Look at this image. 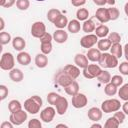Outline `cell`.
<instances>
[{"label":"cell","instance_id":"6da1fadb","mask_svg":"<svg viewBox=\"0 0 128 128\" xmlns=\"http://www.w3.org/2000/svg\"><path fill=\"white\" fill-rule=\"evenodd\" d=\"M43 105V100L40 96L34 95L24 102V109L30 114H37Z\"/></svg>","mask_w":128,"mask_h":128},{"label":"cell","instance_id":"7a4b0ae2","mask_svg":"<svg viewBox=\"0 0 128 128\" xmlns=\"http://www.w3.org/2000/svg\"><path fill=\"white\" fill-rule=\"evenodd\" d=\"M98 63L102 68H115L119 64L118 58L116 56L112 55L111 53H106V52L102 53L101 58L98 61Z\"/></svg>","mask_w":128,"mask_h":128},{"label":"cell","instance_id":"3957f363","mask_svg":"<svg viewBox=\"0 0 128 128\" xmlns=\"http://www.w3.org/2000/svg\"><path fill=\"white\" fill-rule=\"evenodd\" d=\"M122 107L120 101L118 99H107L105 101L102 102L101 104V109L104 113H112V112H116L118 110H120V108Z\"/></svg>","mask_w":128,"mask_h":128},{"label":"cell","instance_id":"277c9868","mask_svg":"<svg viewBox=\"0 0 128 128\" xmlns=\"http://www.w3.org/2000/svg\"><path fill=\"white\" fill-rule=\"evenodd\" d=\"M14 65H15V59L13 54L10 52L3 53L0 60V68L5 71H10L14 68Z\"/></svg>","mask_w":128,"mask_h":128},{"label":"cell","instance_id":"5b68a950","mask_svg":"<svg viewBox=\"0 0 128 128\" xmlns=\"http://www.w3.org/2000/svg\"><path fill=\"white\" fill-rule=\"evenodd\" d=\"M27 118H28L27 111L21 109V110L15 112V113H11L10 117H9V120L14 124V126H20L27 120Z\"/></svg>","mask_w":128,"mask_h":128},{"label":"cell","instance_id":"8992f818","mask_svg":"<svg viewBox=\"0 0 128 128\" xmlns=\"http://www.w3.org/2000/svg\"><path fill=\"white\" fill-rule=\"evenodd\" d=\"M102 69L100 65L97 64H89L86 68L83 69V76L87 79H94L97 78V76L101 73Z\"/></svg>","mask_w":128,"mask_h":128},{"label":"cell","instance_id":"52a82bcc","mask_svg":"<svg viewBox=\"0 0 128 128\" xmlns=\"http://www.w3.org/2000/svg\"><path fill=\"white\" fill-rule=\"evenodd\" d=\"M73 81H74V79L71 78L68 74H66L63 70L59 71V72L56 74V76H55V83L58 84L59 86L63 87V88L67 87V86H68L69 84H71Z\"/></svg>","mask_w":128,"mask_h":128},{"label":"cell","instance_id":"ba28073f","mask_svg":"<svg viewBox=\"0 0 128 128\" xmlns=\"http://www.w3.org/2000/svg\"><path fill=\"white\" fill-rule=\"evenodd\" d=\"M45 33H46V26L43 22L37 21V22H34L32 24V26H31V35L34 38L40 39Z\"/></svg>","mask_w":128,"mask_h":128},{"label":"cell","instance_id":"9c48e42d","mask_svg":"<svg viewBox=\"0 0 128 128\" xmlns=\"http://www.w3.org/2000/svg\"><path fill=\"white\" fill-rule=\"evenodd\" d=\"M88 104V98L83 93H77L74 96H72V105L76 109L84 108Z\"/></svg>","mask_w":128,"mask_h":128},{"label":"cell","instance_id":"30bf717a","mask_svg":"<svg viewBox=\"0 0 128 128\" xmlns=\"http://www.w3.org/2000/svg\"><path fill=\"white\" fill-rule=\"evenodd\" d=\"M98 42V37L96 34H87L85 36H83L80 40V45L83 47V48H86V49H90L92 48L96 43Z\"/></svg>","mask_w":128,"mask_h":128},{"label":"cell","instance_id":"8fae6325","mask_svg":"<svg viewBox=\"0 0 128 128\" xmlns=\"http://www.w3.org/2000/svg\"><path fill=\"white\" fill-rule=\"evenodd\" d=\"M56 113V109H54L52 106H48L40 112V118L44 123H50L54 119Z\"/></svg>","mask_w":128,"mask_h":128},{"label":"cell","instance_id":"7c38bea8","mask_svg":"<svg viewBox=\"0 0 128 128\" xmlns=\"http://www.w3.org/2000/svg\"><path fill=\"white\" fill-rule=\"evenodd\" d=\"M54 106L56 107V112L58 115H64L68 110V106H69L68 100L65 97L60 96Z\"/></svg>","mask_w":128,"mask_h":128},{"label":"cell","instance_id":"4fadbf2b","mask_svg":"<svg viewBox=\"0 0 128 128\" xmlns=\"http://www.w3.org/2000/svg\"><path fill=\"white\" fill-rule=\"evenodd\" d=\"M95 17L102 24L111 21L110 20V16H109L108 8H98L96 10V12H95Z\"/></svg>","mask_w":128,"mask_h":128},{"label":"cell","instance_id":"5bb4252c","mask_svg":"<svg viewBox=\"0 0 128 128\" xmlns=\"http://www.w3.org/2000/svg\"><path fill=\"white\" fill-rule=\"evenodd\" d=\"M87 116L88 118L93 121V122H98L102 119V116H103V111L102 109L98 108V107H92L88 110V113H87Z\"/></svg>","mask_w":128,"mask_h":128},{"label":"cell","instance_id":"9a60e30c","mask_svg":"<svg viewBox=\"0 0 128 128\" xmlns=\"http://www.w3.org/2000/svg\"><path fill=\"white\" fill-rule=\"evenodd\" d=\"M66 74H68L71 78H73L74 80H76L79 76H80V68L76 65H72V64H68L66 66H64V68L62 69Z\"/></svg>","mask_w":128,"mask_h":128},{"label":"cell","instance_id":"2e32d148","mask_svg":"<svg viewBox=\"0 0 128 128\" xmlns=\"http://www.w3.org/2000/svg\"><path fill=\"white\" fill-rule=\"evenodd\" d=\"M53 40L56 43L63 44L68 40V33L64 29H57L53 33Z\"/></svg>","mask_w":128,"mask_h":128},{"label":"cell","instance_id":"e0dca14e","mask_svg":"<svg viewBox=\"0 0 128 128\" xmlns=\"http://www.w3.org/2000/svg\"><path fill=\"white\" fill-rule=\"evenodd\" d=\"M74 63L76 66H78L79 68L81 69H84L86 68L88 65H89V59L87 58L86 55L82 54V53H78L75 55L74 57Z\"/></svg>","mask_w":128,"mask_h":128},{"label":"cell","instance_id":"ac0fdd59","mask_svg":"<svg viewBox=\"0 0 128 128\" xmlns=\"http://www.w3.org/2000/svg\"><path fill=\"white\" fill-rule=\"evenodd\" d=\"M16 60L17 62L22 65V66H28L30 63H31V56L28 52H25V51H21L18 53L17 57H16Z\"/></svg>","mask_w":128,"mask_h":128},{"label":"cell","instance_id":"d6986e66","mask_svg":"<svg viewBox=\"0 0 128 128\" xmlns=\"http://www.w3.org/2000/svg\"><path fill=\"white\" fill-rule=\"evenodd\" d=\"M101 55H102V53L98 48L97 49L96 48H90L88 50L87 54H86L87 58L91 62H98L100 60V58H101Z\"/></svg>","mask_w":128,"mask_h":128},{"label":"cell","instance_id":"ffe728a7","mask_svg":"<svg viewBox=\"0 0 128 128\" xmlns=\"http://www.w3.org/2000/svg\"><path fill=\"white\" fill-rule=\"evenodd\" d=\"M9 77H10V79H11L13 82L18 83V82H21V81L24 79V74H23V72H22L20 69H18V68H13V69L10 70V72H9Z\"/></svg>","mask_w":128,"mask_h":128},{"label":"cell","instance_id":"44dd1931","mask_svg":"<svg viewBox=\"0 0 128 128\" xmlns=\"http://www.w3.org/2000/svg\"><path fill=\"white\" fill-rule=\"evenodd\" d=\"M12 46L15 50L21 52L26 47V41L24 40V38H22L20 36H17V37L12 39Z\"/></svg>","mask_w":128,"mask_h":128},{"label":"cell","instance_id":"7402d4cb","mask_svg":"<svg viewBox=\"0 0 128 128\" xmlns=\"http://www.w3.org/2000/svg\"><path fill=\"white\" fill-rule=\"evenodd\" d=\"M35 64L38 68H45L47 65H48V57L46 54L44 53H39L36 55L35 57Z\"/></svg>","mask_w":128,"mask_h":128},{"label":"cell","instance_id":"603a6c76","mask_svg":"<svg viewBox=\"0 0 128 128\" xmlns=\"http://www.w3.org/2000/svg\"><path fill=\"white\" fill-rule=\"evenodd\" d=\"M67 28H68V31H69L70 33L76 34V33H78V32L81 30L82 26H81L80 21H79L78 19H73V20L69 21V23H68V25H67Z\"/></svg>","mask_w":128,"mask_h":128},{"label":"cell","instance_id":"cb8c5ba5","mask_svg":"<svg viewBox=\"0 0 128 128\" xmlns=\"http://www.w3.org/2000/svg\"><path fill=\"white\" fill-rule=\"evenodd\" d=\"M94 32H95V34L97 35L98 38H106L109 35V33H110L108 26H106L104 24H101L98 27H96Z\"/></svg>","mask_w":128,"mask_h":128},{"label":"cell","instance_id":"d4e9b609","mask_svg":"<svg viewBox=\"0 0 128 128\" xmlns=\"http://www.w3.org/2000/svg\"><path fill=\"white\" fill-rule=\"evenodd\" d=\"M68 23H69V21H68V18H67V16H65V15H63V14H61L55 21H54V25H55V27L57 28V29H64L65 27H67V25H68Z\"/></svg>","mask_w":128,"mask_h":128},{"label":"cell","instance_id":"484cf974","mask_svg":"<svg viewBox=\"0 0 128 128\" xmlns=\"http://www.w3.org/2000/svg\"><path fill=\"white\" fill-rule=\"evenodd\" d=\"M111 41L108 39V38H101L100 40H98L97 42V47L100 51H103V52H106L107 50H109L111 48Z\"/></svg>","mask_w":128,"mask_h":128},{"label":"cell","instance_id":"4316f807","mask_svg":"<svg viewBox=\"0 0 128 128\" xmlns=\"http://www.w3.org/2000/svg\"><path fill=\"white\" fill-rule=\"evenodd\" d=\"M82 29H83V31L85 33L90 34V33L95 31L96 25H95V23H94V21L92 19H87L86 21H84V23L82 25Z\"/></svg>","mask_w":128,"mask_h":128},{"label":"cell","instance_id":"83f0119b","mask_svg":"<svg viewBox=\"0 0 128 128\" xmlns=\"http://www.w3.org/2000/svg\"><path fill=\"white\" fill-rule=\"evenodd\" d=\"M64 90H65V92H66L68 95L74 96L75 94H77V93L79 92V84H78L77 81L74 80L71 84H69L67 87H65Z\"/></svg>","mask_w":128,"mask_h":128},{"label":"cell","instance_id":"f1b7e54d","mask_svg":"<svg viewBox=\"0 0 128 128\" xmlns=\"http://www.w3.org/2000/svg\"><path fill=\"white\" fill-rule=\"evenodd\" d=\"M110 51H111V54L116 56L118 59L122 57L123 55V47L120 43H114L111 45V48H110Z\"/></svg>","mask_w":128,"mask_h":128},{"label":"cell","instance_id":"f546056e","mask_svg":"<svg viewBox=\"0 0 128 128\" xmlns=\"http://www.w3.org/2000/svg\"><path fill=\"white\" fill-rule=\"evenodd\" d=\"M104 93L107 96H114L116 93H118V87L115 86L113 83L109 82L104 87Z\"/></svg>","mask_w":128,"mask_h":128},{"label":"cell","instance_id":"4dcf8cb0","mask_svg":"<svg viewBox=\"0 0 128 128\" xmlns=\"http://www.w3.org/2000/svg\"><path fill=\"white\" fill-rule=\"evenodd\" d=\"M21 109H22V104L20 103V101H18L16 99L11 100L8 103V110L10 111V113H15Z\"/></svg>","mask_w":128,"mask_h":128},{"label":"cell","instance_id":"1f68e13d","mask_svg":"<svg viewBox=\"0 0 128 128\" xmlns=\"http://www.w3.org/2000/svg\"><path fill=\"white\" fill-rule=\"evenodd\" d=\"M61 14H62V13H61V11H60L59 9L52 8V9H50V10L48 11V13H47V19H48V21H50L51 23H54V21H55Z\"/></svg>","mask_w":128,"mask_h":128},{"label":"cell","instance_id":"d6a6232c","mask_svg":"<svg viewBox=\"0 0 128 128\" xmlns=\"http://www.w3.org/2000/svg\"><path fill=\"white\" fill-rule=\"evenodd\" d=\"M97 79L99 80L100 83H103V84H107L109 82H111V75L108 71L106 70H102L101 73L97 76Z\"/></svg>","mask_w":128,"mask_h":128},{"label":"cell","instance_id":"836d02e7","mask_svg":"<svg viewBox=\"0 0 128 128\" xmlns=\"http://www.w3.org/2000/svg\"><path fill=\"white\" fill-rule=\"evenodd\" d=\"M89 17V11L86 8H79L76 12V18L79 21H86Z\"/></svg>","mask_w":128,"mask_h":128},{"label":"cell","instance_id":"e575fe53","mask_svg":"<svg viewBox=\"0 0 128 128\" xmlns=\"http://www.w3.org/2000/svg\"><path fill=\"white\" fill-rule=\"evenodd\" d=\"M119 125H120L119 121L114 116H112V117H109L106 120V122L104 124V127L105 128H117V127H119Z\"/></svg>","mask_w":128,"mask_h":128},{"label":"cell","instance_id":"d590c367","mask_svg":"<svg viewBox=\"0 0 128 128\" xmlns=\"http://www.w3.org/2000/svg\"><path fill=\"white\" fill-rule=\"evenodd\" d=\"M118 95H119L120 99H122L124 101L128 100V83H126L120 87V89L118 90Z\"/></svg>","mask_w":128,"mask_h":128},{"label":"cell","instance_id":"8d00e7d4","mask_svg":"<svg viewBox=\"0 0 128 128\" xmlns=\"http://www.w3.org/2000/svg\"><path fill=\"white\" fill-rule=\"evenodd\" d=\"M16 7L21 11H26L30 7V1L29 0H17Z\"/></svg>","mask_w":128,"mask_h":128},{"label":"cell","instance_id":"74e56055","mask_svg":"<svg viewBox=\"0 0 128 128\" xmlns=\"http://www.w3.org/2000/svg\"><path fill=\"white\" fill-rule=\"evenodd\" d=\"M11 41H12V37H11V35H10L8 32L2 31V32L0 33V42H1L2 45L9 44Z\"/></svg>","mask_w":128,"mask_h":128},{"label":"cell","instance_id":"f35d334b","mask_svg":"<svg viewBox=\"0 0 128 128\" xmlns=\"http://www.w3.org/2000/svg\"><path fill=\"white\" fill-rule=\"evenodd\" d=\"M40 48H41V52L42 53L48 55V54H50L52 52V48H53L52 42H42Z\"/></svg>","mask_w":128,"mask_h":128},{"label":"cell","instance_id":"ab89813d","mask_svg":"<svg viewBox=\"0 0 128 128\" xmlns=\"http://www.w3.org/2000/svg\"><path fill=\"white\" fill-rule=\"evenodd\" d=\"M60 95L56 92H50L48 95H47V101L50 105H55V103L57 102V100L59 99Z\"/></svg>","mask_w":128,"mask_h":128},{"label":"cell","instance_id":"60d3db41","mask_svg":"<svg viewBox=\"0 0 128 128\" xmlns=\"http://www.w3.org/2000/svg\"><path fill=\"white\" fill-rule=\"evenodd\" d=\"M108 11H109V16H110V20L114 21V20H117L120 16V12L119 10L116 8V7H111V8H108Z\"/></svg>","mask_w":128,"mask_h":128},{"label":"cell","instance_id":"b9f144b4","mask_svg":"<svg viewBox=\"0 0 128 128\" xmlns=\"http://www.w3.org/2000/svg\"><path fill=\"white\" fill-rule=\"evenodd\" d=\"M108 39L111 41L112 44L114 43H120L121 42V36L117 32H110L108 35Z\"/></svg>","mask_w":128,"mask_h":128},{"label":"cell","instance_id":"7bdbcfd3","mask_svg":"<svg viewBox=\"0 0 128 128\" xmlns=\"http://www.w3.org/2000/svg\"><path fill=\"white\" fill-rule=\"evenodd\" d=\"M123 81H124V79H123V77L120 76V75H114V76L111 77V83H113V84H114L115 86H117V87L122 86V85H123Z\"/></svg>","mask_w":128,"mask_h":128},{"label":"cell","instance_id":"ee69618b","mask_svg":"<svg viewBox=\"0 0 128 128\" xmlns=\"http://www.w3.org/2000/svg\"><path fill=\"white\" fill-rule=\"evenodd\" d=\"M42 127V123L40 120L34 118V119H31L29 122H28V128H41Z\"/></svg>","mask_w":128,"mask_h":128},{"label":"cell","instance_id":"f6af8a7d","mask_svg":"<svg viewBox=\"0 0 128 128\" xmlns=\"http://www.w3.org/2000/svg\"><path fill=\"white\" fill-rule=\"evenodd\" d=\"M9 94V90L5 85H0V100L3 101Z\"/></svg>","mask_w":128,"mask_h":128},{"label":"cell","instance_id":"bcb514c9","mask_svg":"<svg viewBox=\"0 0 128 128\" xmlns=\"http://www.w3.org/2000/svg\"><path fill=\"white\" fill-rule=\"evenodd\" d=\"M119 72L122 75L128 76V61H124L119 65Z\"/></svg>","mask_w":128,"mask_h":128},{"label":"cell","instance_id":"7dc6e473","mask_svg":"<svg viewBox=\"0 0 128 128\" xmlns=\"http://www.w3.org/2000/svg\"><path fill=\"white\" fill-rule=\"evenodd\" d=\"M118 121H119V123L120 124H122L123 122H124V120H125V117H126V114L123 112V111H120V110H118V111H116V112H114V115H113Z\"/></svg>","mask_w":128,"mask_h":128},{"label":"cell","instance_id":"c3c4849f","mask_svg":"<svg viewBox=\"0 0 128 128\" xmlns=\"http://www.w3.org/2000/svg\"><path fill=\"white\" fill-rule=\"evenodd\" d=\"M17 0H0V6L4 8H11L14 4H16Z\"/></svg>","mask_w":128,"mask_h":128},{"label":"cell","instance_id":"681fc988","mask_svg":"<svg viewBox=\"0 0 128 128\" xmlns=\"http://www.w3.org/2000/svg\"><path fill=\"white\" fill-rule=\"evenodd\" d=\"M52 40H53V35H51L50 33H48V32H46L41 38H40V42L42 43V42H52Z\"/></svg>","mask_w":128,"mask_h":128},{"label":"cell","instance_id":"f907efd6","mask_svg":"<svg viewBox=\"0 0 128 128\" xmlns=\"http://www.w3.org/2000/svg\"><path fill=\"white\" fill-rule=\"evenodd\" d=\"M71 3H72V5L75 6V7H80V6L85 5L86 0H71Z\"/></svg>","mask_w":128,"mask_h":128},{"label":"cell","instance_id":"816d5d0a","mask_svg":"<svg viewBox=\"0 0 128 128\" xmlns=\"http://www.w3.org/2000/svg\"><path fill=\"white\" fill-rule=\"evenodd\" d=\"M13 126H14V124L9 120V121H5V122H3L2 124H1V128H13Z\"/></svg>","mask_w":128,"mask_h":128},{"label":"cell","instance_id":"f5cc1de1","mask_svg":"<svg viewBox=\"0 0 128 128\" xmlns=\"http://www.w3.org/2000/svg\"><path fill=\"white\" fill-rule=\"evenodd\" d=\"M94 4H96L97 6H104L106 3V0H93Z\"/></svg>","mask_w":128,"mask_h":128},{"label":"cell","instance_id":"db71d44e","mask_svg":"<svg viewBox=\"0 0 128 128\" xmlns=\"http://www.w3.org/2000/svg\"><path fill=\"white\" fill-rule=\"evenodd\" d=\"M122 111L126 114V115H128V100L127 101H125V103L122 105Z\"/></svg>","mask_w":128,"mask_h":128},{"label":"cell","instance_id":"11a10c76","mask_svg":"<svg viewBox=\"0 0 128 128\" xmlns=\"http://www.w3.org/2000/svg\"><path fill=\"white\" fill-rule=\"evenodd\" d=\"M123 54L126 58V61H128V43L125 44V46L123 47Z\"/></svg>","mask_w":128,"mask_h":128},{"label":"cell","instance_id":"9f6ffc18","mask_svg":"<svg viewBox=\"0 0 128 128\" xmlns=\"http://www.w3.org/2000/svg\"><path fill=\"white\" fill-rule=\"evenodd\" d=\"M0 22H1V25H0V31L2 32V31L4 30V27H5V22H4L3 17H1V18H0Z\"/></svg>","mask_w":128,"mask_h":128},{"label":"cell","instance_id":"6f0895ef","mask_svg":"<svg viewBox=\"0 0 128 128\" xmlns=\"http://www.w3.org/2000/svg\"><path fill=\"white\" fill-rule=\"evenodd\" d=\"M106 3L109 4V5H111V6H114L115 3H116V0H106Z\"/></svg>","mask_w":128,"mask_h":128},{"label":"cell","instance_id":"680465c9","mask_svg":"<svg viewBox=\"0 0 128 128\" xmlns=\"http://www.w3.org/2000/svg\"><path fill=\"white\" fill-rule=\"evenodd\" d=\"M91 127H92V128H95V127H97V128H102V125L99 124V123H97V122H95L94 124L91 125Z\"/></svg>","mask_w":128,"mask_h":128},{"label":"cell","instance_id":"91938a15","mask_svg":"<svg viewBox=\"0 0 128 128\" xmlns=\"http://www.w3.org/2000/svg\"><path fill=\"white\" fill-rule=\"evenodd\" d=\"M124 12H125V14H126V16L128 17V2H126V4H125V6H124Z\"/></svg>","mask_w":128,"mask_h":128},{"label":"cell","instance_id":"94428289","mask_svg":"<svg viewBox=\"0 0 128 128\" xmlns=\"http://www.w3.org/2000/svg\"><path fill=\"white\" fill-rule=\"evenodd\" d=\"M57 127H68L67 125H65V124H58L57 125Z\"/></svg>","mask_w":128,"mask_h":128},{"label":"cell","instance_id":"6125c7cd","mask_svg":"<svg viewBox=\"0 0 128 128\" xmlns=\"http://www.w3.org/2000/svg\"><path fill=\"white\" fill-rule=\"evenodd\" d=\"M35 1H37V2H44L45 0H35Z\"/></svg>","mask_w":128,"mask_h":128}]
</instances>
